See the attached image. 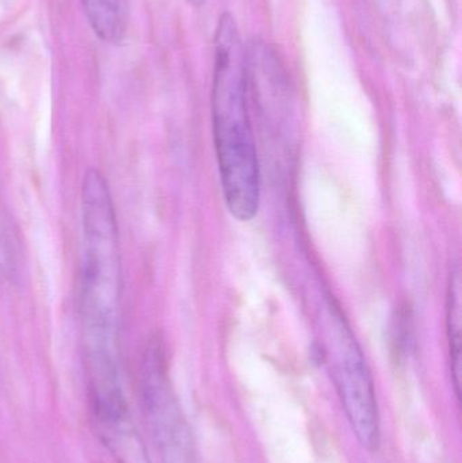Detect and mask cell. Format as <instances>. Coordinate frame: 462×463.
Wrapping results in <instances>:
<instances>
[{
    "label": "cell",
    "mask_w": 462,
    "mask_h": 463,
    "mask_svg": "<svg viewBox=\"0 0 462 463\" xmlns=\"http://www.w3.org/2000/svg\"><path fill=\"white\" fill-rule=\"evenodd\" d=\"M214 52L212 114L222 192L231 214L250 222L259 209V163L247 103L246 56L230 13L220 16Z\"/></svg>",
    "instance_id": "obj_1"
},
{
    "label": "cell",
    "mask_w": 462,
    "mask_h": 463,
    "mask_svg": "<svg viewBox=\"0 0 462 463\" xmlns=\"http://www.w3.org/2000/svg\"><path fill=\"white\" fill-rule=\"evenodd\" d=\"M81 220L84 345H117L122 286L118 224L108 182L95 168L87 171L81 184Z\"/></svg>",
    "instance_id": "obj_2"
},
{
    "label": "cell",
    "mask_w": 462,
    "mask_h": 463,
    "mask_svg": "<svg viewBox=\"0 0 462 463\" xmlns=\"http://www.w3.org/2000/svg\"><path fill=\"white\" fill-rule=\"evenodd\" d=\"M331 374L358 442L376 450L380 440L379 408L373 380L352 334L341 326L327 345Z\"/></svg>",
    "instance_id": "obj_3"
},
{
    "label": "cell",
    "mask_w": 462,
    "mask_h": 463,
    "mask_svg": "<svg viewBox=\"0 0 462 463\" xmlns=\"http://www.w3.org/2000/svg\"><path fill=\"white\" fill-rule=\"evenodd\" d=\"M143 397L149 424L163 463H197L192 430L165 372L159 343L146 348L143 364Z\"/></svg>",
    "instance_id": "obj_4"
},
{
    "label": "cell",
    "mask_w": 462,
    "mask_h": 463,
    "mask_svg": "<svg viewBox=\"0 0 462 463\" xmlns=\"http://www.w3.org/2000/svg\"><path fill=\"white\" fill-rule=\"evenodd\" d=\"M94 424L100 440L116 463H151L132 413L116 420Z\"/></svg>",
    "instance_id": "obj_5"
},
{
    "label": "cell",
    "mask_w": 462,
    "mask_h": 463,
    "mask_svg": "<svg viewBox=\"0 0 462 463\" xmlns=\"http://www.w3.org/2000/svg\"><path fill=\"white\" fill-rule=\"evenodd\" d=\"M95 34L106 43H119L127 35L129 0H80Z\"/></svg>",
    "instance_id": "obj_6"
},
{
    "label": "cell",
    "mask_w": 462,
    "mask_h": 463,
    "mask_svg": "<svg viewBox=\"0 0 462 463\" xmlns=\"http://www.w3.org/2000/svg\"><path fill=\"white\" fill-rule=\"evenodd\" d=\"M461 279L456 269L450 279L448 296V336H449L450 361H452L455 388L460 396L461 391Z\"/></svg>",
    "instance_id": "obj_7"
},
{
    "label": "cell",
    "mask_w": 462,
    "mask_h": 463,
    "mask_svg": "<svg viewBox=\"0 0 462 463\" xmlns=\"http://www.w3.org/2000/svg\"><path fill=\"white\" fill-rule=\"evenodd\" d=\"M208 0H189L190 5H194V7H201V5H205Z\"/></svg>",
    "instance_id": "obj_8"
}]
</instances>
